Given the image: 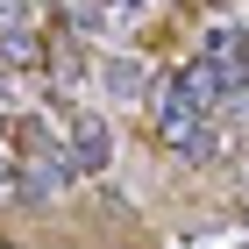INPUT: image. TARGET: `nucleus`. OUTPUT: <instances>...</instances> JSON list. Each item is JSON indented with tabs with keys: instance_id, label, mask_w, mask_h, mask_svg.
I'll return each instance as SVG.
<instances>
[{
	"instance_id": "obj_1",
	"label": "nucleus",
	"mask_w": 249,
	"mask_h": 249,
	"mask_svg": "<svg viewBox=\"0 0 249 249\" xmlns=\"http://www.w3.org/2000/svg\"><path fill=\"white\" fill-rule=\"evenodd\" d=\"M107 121L100 114H71V171H107Z\"/></svg>"
},
{
	"instance_id": "obj_2",
	"label": "nucleus",
	"mask_w": 249,
	"mask_h": 249,
	"mask_svg": "<svg viewBox=\"0 0 249 249\" xmlns=\"http://www.w3.org/2000/svg\"><path fill=\"white\" fill-rule=\"evenodd\" d=\"M107 78H114V93H135V86H142V64H114Z\"/></svg>"
},
{
	"instance_id": "obj_3",
	"label": "nucleus",
	"mask_w": 249,
	"mask_h": 249,
	"mask_svg": "<svg viewBox=\"0 0 249 249\" xmlns=\"http://www.w3.org/2000/svg\"><path fill=\"white\" fill-rule=\"evenodd\" d=\"M7 21L21 29V21H29V0H0V29H7Z\"/></svg>"
}]
</instances>
